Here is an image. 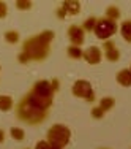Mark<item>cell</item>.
Returning a JSON list of instances; mask_svg holds the SVG:
<instances>
[{
  "label": "cell",
  "instance_id": "obj_1",
  "mask_svg": "<svg viewBox=\"0 0 131 149\" xmlns=\"http://www.w3.org/2000/svg\"><path fill=\"white\" fill-rule=\"evenodd\" d=\"M54 40V32L51 30H44L41 33L30 37L24 41L22 45V52L29 57V60H37L41 62L49 56L51 52V41Z\"/></svg>",
  "mask_w": 131,
  "mask_h": 149
},
{
  "label": "cell",
  "instance_id": "obj_2",
  "mask_svg": "<svg viewBox=\"0 0 131 149\" xmlns=\"http://www.w3.org/2000/svg\"><path fill=\"white\" fill-rule=\"evenodd\" d=\"M54 89H52L51 81H37L30 92L26 95V98L30 102L33 106H37L41 111L49 113V108L52 106V97H54Z\"/></svg>",
  "mask_w": 131,
  "mask_h": 149
},
{
  "label": "cell",
  "instance_id": "obj_3",
  "mask_svg": "<svg viewBox=\"0 0 131 149\" xmlns=\"http://www.w3.org/2000/svg\"><path fill=\"white\" fill-rule=\"evenodd\" d=\"M48 114L49 113L41 111V109L37 108V106H33L26 97L21 98V102L16 106L17 119L22 120V122H26V124H29V125H38V124H41L46 118H48Z\"/></svg>",
  "mask_w": 131,
  "mask_h": 149
},
{
  "label": "cell",
  "instance_id": "obj_4",
  "mask_svg": "<svg viewBox=\"0 0 131 149\" xmlns=\"http://www.w3.org/2000/svg\"><path fill=\"white\" fill-rule=\"evenodd\" d=\"M70 136H71L70 129L65 125H60V124H55L48 130V141L51 144H55V146H60V148H65L68 144Z\"/></svg>",
  "mask_w": 131,
  "mask_h": 149
},
{
  "label": "cell",
  "instance_id": "obj_5",
  "mask_svg": "<svg viewBox=\"0 0 131 149\" xmlns=\"http://www.w3.org/2000/svg\"><path fill=\"white\" fill-rule=\"evenodd\" d=\"M119 26H117L115 21L108 19V17H103V19L97 21V27H95V35H97L100 40H108L117 32Z\"/></svg>",
  "mask_w": 131,
  "mask_h": 149
},
{
  "label": "cell",
  "instance_id": "obj_6",
  "mask_svg": "<svg viewBox=\"0 0 131 149\" xmlns=\"http://www.w3.org/2000/svg\"><path fill=\"white\" fill-rule=\"evenodd\" d=\"M73 94L76 95V97H81V98H84V100H87V102H93L95 100V92H93V89H92L90 83L85 81V79H79V81L74 83Z\"/></svg>",
  "mask_w": 131,
  "mask_h": 149
},
{
  "label": "cell",
  "instance_id": "obj_7",
  "mask_svg": "<svg viewBox=\"0 0 131 149\" xmlns=\"http://www.w3.org/2000/svg\"><path fill=\"white\" fill-rule=\"evenodd\" d=\"M84 32L85 30L79 26L70 27L68 29V38H70V41H71V46H77V48H79V46L84 43V38H85V33H84Z\"/></svg>",
  "mask_w": 131,
  "mask_h": 149
},
{
  "label": "cell",
  "instance_id": "obj_8",
  "mask_svg": "<svg viewBox=\"0 0 131 149\" xmlns=\"http://www.w3.org/2000/svg\"><path fill=\"white\" fill-rule=\"evenodd\" d=\"M84 59H85L88 63H92V65L100 63L101 62V51H100V48H97V46H90L88 49H85V51H84Z\"/></svg>",
  "mask_w": 131,
  "mask_h": 149
},
{
  "label": "cell",
  "instance_id": "obj_9",
  "mask_svg": "<svg viewBox=\"0 0 131 149\" xmlns=\"http://www.w3.org/2000/svg\"><path fill=\"white\" fill-rule=\"evenodd\" d=\"M103 48H104L106 59H108V60H111V62H115V60L120 59V52H119V49L115 48V45L112 43V41H106V43L103 45Z\"/></svg>",
  "mask_w": 131,
  "mask_h": 149
},
{
  "label": "cell",
  "instance_id": "obj_10",
  "mask_svg": "<svg viewBox=\"0 0 131 149\" xmlns=\"http://www.w3.org/2000/svg\"><path fill=\"white\" fill-rule=\"evenodd\" d=\"M62 10L66 13V15H77L79 10H81V5H79V2H73V0H70V2L63 3Z\"/></svg>",
  "mask_w": 131,
  "mask_h": 149
},
{
  "label": "cell",
  "instance_id": "obj_11",
  "mask_svg": "<svg viewBox=\"0 0 131 149\" xmlns=\"http://www.w3.org/2000/svg\"><path fill=\"white\" fill-rule=\"evenodd\" d=\"M117 81L122 86H131V72L130 70H122L117 73Z\"/></svg>",
  "mask_w": 131,
  "mask_h": 149
},
{
  "label": "cell",
  "instance_id": "obj_12",
  "mask_svg": "<svg viewBox=\"0 0 131 149\" xmlns=\"http://www.w3.org/2000/svg\"><path fill=\"white\" fill-rule=\"evenodd\" d=\"M120 33H122V37L125 38V41H128L131 43V21H123L122 26H120Z\"/></svg>",
  "mask_w": 131,
  "mask_h": 149
},
{
  "label": "cell",
  "instance_id": "obj_13",
  "mask_svg": "<svg viewBox=\"0 0 131 149\" xmlns=\"http://www.w3.org/2000/svg\"><path fill=\"white\" fill-rule=\"evenodd\" d=\"M13 108V98L8 95H0V111H10Z\"/></svg>",
  "mask_w": 131,
  "mask_h": 149
},
{
  "label": "cell",
  "instance_id": "obj_14",
  "mask_svg": "<svg viewBox=\"0 0 131 149\" xmlns=\"http://www.w3.org/2000/svg\"><path fill=\"white\" fill-rule=\"evenodd\" d=\"M115 105V102H114V98H111V97H106V98H103V100L100 102V108L103 109V111H109V109H112V106Z\"/></svg>",
  "mask_w": 131,
  "mask_h": 149
},
{
  "label": "cell",
  "instance_id": "obj_15",
  "mask_svg": "<svg viewBox=\"0 0 131 149\" xmlns=\"http://www.w3.org/2000/svg\"><path fill=\"white\" fill-rule=\"evenodd\" d=\"M5 40L8 41L10 45H14V43H17V40H19V33H17L16 30H8V32H5Z\"/></svg>",
  "mask_w": 131,
  "mask_h": 149
},
{
  "label": "cell",
  "instance_id": "obj_16",
  "mask_svg": "<svg viewBox=\"0 0 131 149\" xmlns=\"http://www.w3.org/2000/svg\"><path fill=\"white\" fill-rule=\"evenodd\" d=\"M68 56L71 59H81V57H84V52L81 51V48H77V46H70L68 48Z\"/></svg>",
  "mask_w": 131,
  "mask_h": 149
},
{
  "label": "cell",
  "instance_id": "obj_17",
  "mask_svg": "<svg viewBox=\"0 0 131 149\" xmlns=\"http://www.w3.org/2000/svg\"><path fill=\"white\" fill-rule=\"evenodd\" d=\"M97 17H88V19L84 22V26H82V29L85 30V32H93L95 30V27H97Z\"/></svg>",
  "mask_w": 131,
  "mask_h": 149
},
{
  "label": "cell",
  "instance_id": "obj_18",
  "mask_svg": "<svg viewBox=\"0 0 131 149\" xmlns=\"http://www.w3.org/2000/svg\"><path fill=\"white\" fill-rule=\"evenodd\" d=\"M106 17H108V19H112V21H117V19L120 17L119 8H115V6H111V8H108V11H106Z\"/></svg>",
  "mask_w": 131,
  "mask_h": 149
},
{
  "label": "cell",
  "instance_id": "obj_19",
  "mask_svg": "<svg viewBox=\"0 0 131 149\" xmlns=\"http://www.w3.org/2000/svg\"><path fill=\"white\" fill-rule=\"evenodd\" d=\"M10 133H11V136L14 138V140H17V141H22V140H24V130H22V129H17V127H11Z\"/></svg>",
  "mask_w": 131,
  "mask_h": 149
},
{
  "label": "cell",
  "instance_id": "obj_20",
  "mask_svg": "<svg viewBox=\"0 0 131 149\" xmlns=\"http://www.w3.org/2000/svg\"><path fill=\"white\" fill-rule=\"evenodd\" d=\"M16 6L19 10H29V8H32V2H27V0H19V2H16Z\"/></svg>",
  "mask_w": 131,
  "mask_h": 149
},
{
  "label": "cell",
  "instance_id": "obj_21",
  "mask_svg": "<svg viewBox=\"0 0 131 149\" xmlns=\"http://www.w3.org/2000/svg\"><path fill=\"white\" fill-rule=\"evenodd\" d=\"M103 114H104V111H103L100 106H98V108H93V109H92V118H95V119H101Z\"/></svg>",
  "mask_w": 131,
  "mask_h": 149
},
{
  "label": "cell",
  "instance_id": "obj_22",
  "mask_svg": "<svg viewBox=\"0 0 131 149\" xmlns=\"http://www.w3.org/2000/svg\"><path fill=\"white\" fill-rule=\"evenodd\" d=\"M35 149H51V144H49L48 140H41V141H38V143H37Z\"/></svg>",
  "mask_w": 131,
  "mask_h": 149
},
{
  "label": "cell",
  "instance_id": "obj_23",
  "mask_svg": "<svg viewBox=\"0 0 131 149\" xmlns=\"http://www.w3.org/2000/svg\"><path fill=\"white\" fill-rule=\"evenodd\" d=\"M6 13H8V10H6V5L3 2H0V17H5Z\"/></svg>",
  "mask_w": 131,
  "mask_h": 149
},
{
  "label": "cell",
  "instance_id": "obj_24",
  "mask_svg": "<svg viewBox=\"0 0 131 149\" xmlns=\"http://www.w3.org/2000/svg\"><path fill=\"white\" fill-rule=\"evenodd\" d=\"M51 84H52V89H54V92H57L59 91V81L57 79H52Z\"/></svg>",
  "mask_w": 131,
  "mask_h": 149
},
{
  "label": "cell",
  "instance_id": "obj_25",
  "mask_svg": "<svg viewBox=\"0 0 131 149\" xmlns=\"http://www.w3.org/2000/svg\"><path fill=\"white\" fill-rule=\"evenodd\" d=\"M65 15H66V13H65V11H63V10H62V8H60V10H59V11H57V16L60 17V19H63V17H65Z\"/></svg>",
  "mask_w": 131,
  "mask_h": 149
},
{
  "label": "cell",
  "instance_id": "obj_26",
  "mask_svg": "<svg viewBox=\"0 0 131 149\" xmlns=\"http://www.w3.org/2000/svg\"><path fill=\"white\" fill-rule=\"evenodd\" d=\"M3 141H5V132L0 129V143H3Z\"/></svg>",
  "mask_w": 131,
  "mask_h": 149
},
{
  "label": "cell",
  "instance_id": "obj_27",
  "mask_svg": "<svg viewBox=\"0 0 131 149\" xmlns=\"http://www.w3.org/2000/svg\"><path fill=\"white\" fill-rule=\"evenodd\" d=\"M130 72H131V70H130Z\"/></svg>",
  "mask_w": 131,
  "mask_h": 149
}]
</instances>
